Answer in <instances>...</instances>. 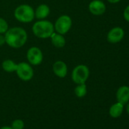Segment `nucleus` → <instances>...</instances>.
Wrapping results in <instances>:
<instances>
[{"instance_id":"obj_1","label":"nucleus","mask_w":129,"mask_h":129,"mask_svg":"<svg viewBox=\"0 0 129 129\" xmlns=\"http://www.w3.org/2000/svg\"><path fill=\"white\" fill-rule=\"evenodd\" d=\"M6 43L12 48H20L24 45L27 39V34L21 27H13L6 32Z\"/></svg>"},{"instance_id":"obj_2","label":"nucleus","mask_w":129,"mask_h":129,"mask_svg":"<svg viewBox=\"0 0 129 129\" xmlns=\"http://www.w3.org/2000/svg\"><path fill=\"white\" fill-rule=\"evenodd\" d=\"M34 35L41 39H46L50 37L54 32V25L49 21L41 20L37 21L32 27Z\"/></svg>"},{"instance_id":"obj_3","label":"nucleus","mask_w":129,"mask_h":129,"mask_svg":"<svg viewBox=\"0 0 129 129\" xmlns=\"http://www.w3.org/2000/svg\"><path fill=\"white\" fill-rule=\"evenodd\" d=\"M15 18L22 23H29L32 21L35 17L34 11L32 7L28 5H21L15 11Z\"/></svg>"},{"instance_id":"obj_4","label":"nucleus","mask_w":129,"mask_h":129,"mask_svg":"<svg viewBox=\"0 0 129 129\" xmlns=\"http://www.w3.org/2000/svg\"><path fill=\"white\" fill-rule=\"evenodd\" d=\"M90 75L89 69L84 64H79L76 66L72 74V81L77 84H85Z\"/></svg>"},{"instance_id":"obj_5","label":"nucleus","mask_w":129,"mask_h":129,"mask_svg":"<svg viewBox=\"0 0 129 129\" xmlns=\"http://www.w3.org/2000/svg\"><path fill=\"white\" fill-rule=\"evenodd\" d=\"M72 24V21L69 16L61 15L55 21L54 29H55L58 34H60L62 35V34H66L70 30Z\"/></svg>"},{"instance_id":"obj_6","label":"nucleus","mask_w":129,"mask_h":129,"mask_svg":"<svg viewBox=\"0 0 129 129\" xmlns=\"http://www.w3.org/2000/svg\"><path fill=\"white\" fill-rule=\"evenodd\" d=\"M16 72L20 79L24 81H28L31 80L34 76V70L29 64L25 62H21L18 64Z\"/></svg>"},{"instance_id":"obj_7","label":"nucleus","mask_w":129,"mask_h":129,"mask_svg":"<svg viewBox=\"0 0 129 129\" xmlns=\"http://www.w3.org/2000/svg\"><path fill=\"white\" fill-rule=\"evenodd\" d=\"M27 58L28 61L33 66L40 64L43 58L42 51L37 47H31L28 49L27 52Z\"/></svg>"},{"instance_id":"obj_8","label":"nucleus","mask_w":129,"mask_h":129,"mask_svg":"<svg viewBox=\"0 0 129 129\" xmlns=\"http://www.w3.org/2000/svg\"><path fill=\"white\" fill-rule=\"evenodd\" d=\"M124 36V31L121 27H116L111 29L107 34V40L112 44L119 43Z\"/></svg>"},{"instance_id":"obj_9","label":"nucleus","mask_w":129,"mask_h":129,"mask_svg":"<svg viewBox=\"0 0 129 129\" xmlns=\"http://www.w3.org/2000/svg\"><path fill=\"white\" fill-rule=\"evenodd\" d=\"M106 7L101 0H93L89 4V11L94 15H102L105 13Z\"/></svg>"},{"instance_id":"obj_10","label":"nucleus","mask_w":129,"mask_h":129,"mask_svg":"<svg viewBox=\"0 0 129 129\" xmlns=\"http://www.w3.org/2000/svg\"><path fill=\"white\" fill-rule=\"evenodd\" d=\"M117 101L123 105L127 104L129 102V87L121 86L116 92Z\"/></svg>"},{"instance_id":"obj_11","label":"nucleus","mask_w":129,"mask_h":129,"mask_svg":"<svg viewBox=\"0 0 129 129\" xmlns=\"http://www.w3.org/2000/svg\"><path fill=\"white\" fill-rule=\"evenodd\" d=\"M54 74L59 78H64L68 73V68L66 64L62 61H57L52 66Z\"/></svg>"},{"instance_id":"obj_12","label":"nucleus","mask_w":129,"mask_h":129,"mask_svg":"<svg viewBox=\"0 0 129 129\" xmlns=\"http://www.w3.org/2000/svg\"><path fill=\"white\" fill-rule=\"evenodd\" d=\"M49 12L50 10L48 6L43 4L37 7L36 12H34V15L37 19H44L49 15Z\"/></svg>"},{"instance_id":"obj_13","label":"nucleus","mask_w":129,"mask_h":129,"mask_svg":"<svg viewBox=\"0 0 129 129\" xmlns=\"http://www.w3.org/2000/svg\"><path fill=\"white\" fill-rule=\"evenodd\" d=\"M50 38H51L52 43L55 47L61 48L66 45V40H64L63 36L60 34H55V32H53L50 36Z\"/></svg>"},{"instance_id":"obj_14","label":"nucleus","mask_w":129,"mask_h":129,"mask_svg":"<svg viewBox=\"0 0 129 129\" xmlns=\"http://www.w3.org/2000/svg\"><path fill=\"white\" fill-rule=\"evenodd\" d=\"M124 110V105L117 102L116 103L113 104L109 109V115L112 118H118L119 117Z\"/></svg>"},{"instance_id":"obj_15","label":"nucleus","mask_w":129,"mask_h":129,"mask_svg":"<svg viewBox=\"0 0 129 129\" xmlns=\"http://www.w3.org/2000/svg\"><path fill=\"white\" fill-rule=\"evenodd\" d=\"M2 66H3V69L7 72H16V69H17V67H18V64H15L12 60H10V59L5 60L3 62Z\"/></svg>"},{"instance_id":"obj_16","label":"nucleus","mask_w":129,"mask_h":129,"mask_svg":"<svg viewBox=\"0 0 129 129\" xmlns=\"http://www.w3.org/2000/svg\"><path fill=\"white\" fill-rule=\"evenodd\" d=\"M75 93L79 98L84 97L87 94V86H86V84H78L75 89Z\"/></svg>"},{"instance_id":"obj_17","label":"nucleus","mask_w":129,"mask_h":129,"mask_svg":"<svg viewBox=\"0 0 129 129\" xmlns=\"http://www.w3.org/2000/svg\"><path fill=\"white\" fill-rule=\"evenodd\" d=\"M24 122L21 119H15L12 124V129H24Z\"/></svg>"},{"instance_id":"obj_18","label":"nucleus","mask_w":129,"mask_h":129,"mask_svg":"<svg viewBox=\"0 0 129 129\" xmlns=\"http://www.w3.org/2000/svg\"><path fill=\"white\" fill-rule=\"evenodd\" d=\"M8 30H9V25L7 21L5 19L0 18V34H4Z\"/></svg>"},{"instance_id":"obj_19","label":"nucleus","mask_w":129,"mask_h":129,"mask_svg":"<svg viewBox=\"0 0 129 129\" xmlns=\"http://www.w3.org/2000/svg\"><path fill=\"white\" fill-rule=\"evenodd\" d=\"M123 17L126 21L129 22V5L124 9V12H123Z\"/></svg>"},{"instance_id":"obj_20","label":"nucleus","mask_w":129,"mask_h":129,"mask_svg":"<svg viewBox=\"0 0 129 129\" xmlns=\"http://www.w3.org/2000/svg\"><path fill=\"white\" fill-rule=\"evenodd\" d=\"M4 43H6V39L5 37L0 35V46H3Z\"/></svg>"},{"instance_id":"obj_21","label":"nucleus","mask_w":129,"mask_h":129,"mask_svg":"<svg viewBox=\"0 0 129 129\" xmlns=\"http://www.w3.org/2000/svg\"><path fill=\"white\" fill-rule=\"evenodd\" d=\"M107 1L109 3H112V4H115V3H119L121 0H107Z\"/></svg>"},{"instance_id":"obj_22","label":"nucleus","mask_w":129,"mask_h":129,"mask_svg":"<svg viewBox=\"0 0 129 129\" xmlns=\"http://www.w3.org/2000/svg\"><path fill=\"white\" fill-rule=\"evenodd\" d=\"M126 111H127V114L129 115V102L127 103V106H126Z\"/></svg>"},{"instance_id":"obj_23","label":"nucleus","mask_w":129,"mask_h":129,"mask_svg":"<svg viewBox=\"0 0 129 129\" xmlns=\"http://www.w3.org/2000/svg\"><path fill=\"white\" fill-rule=\"evenodd\" d=\"M0 129H12V127H9V126H4L3 127H1Z\"/></svg>"}]
</instances>
